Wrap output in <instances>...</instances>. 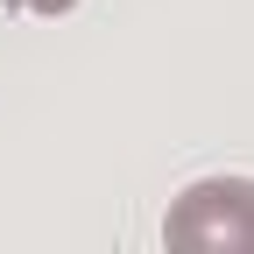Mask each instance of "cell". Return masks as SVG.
Instances as JSON below:
<instances>
[{"label":"cell","mask_w":254,"mask_h":254,"mask_svg":"<svg viewBox=\"0 0 254 254\" xmlns=\"http://www.w3.org/2000/svg\"><path fill=\"white\" fill-rule=\"evenodd\" d=\"M7 7H21V14H71L78 0H7Z\"/></svg>","instance_id":"obj_2"},{"label":"cell","mask_w":254,"mask_h":254,"mask_svg":"<svg viewBox=\"0 0 254 254\" xmlns=\"http://www.w3.org/2000/svg\"><path fill=\"white\" fill-rule=\"evenodd\" d=\"M170 254H254V184L247 177H205L177 190L163 219Z\"/></svg>","instance_id":"obj_1"}]
</instances>
